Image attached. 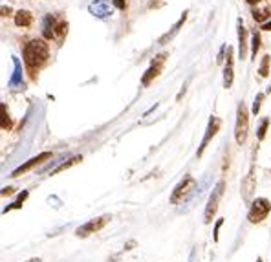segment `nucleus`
Wrapping results in <instances>:
<instances>
[{
    "label": "nucleus",
    "mask_w": 271,
    "mask_h": 262,
    "mask_svg": "<svg viewBox=\"0 0 271 262\" xmlns=\"http://www.w3.org/2000/svg\"><path fill=\"white\" fill-rule=\"evenodd\" d=\"M90 9V13L95 15L97 19H106V17H110L114 13V7L106 2V0H93L92 4L88 6Z\"/></svg>",
    "instance_id": "9"
},
{
    "label": "nucleus",
    "mask_w": 271,
    "mask_h": 262,
    "mask_svg": "<svg viewBox=\"0 0 271 262\" xmlns=\"http://www.w3.org/2000/svg\"><path fill=\"white\" fill-rule=\"evenodd\" d=\"M222 224H224V220L220 218V220L216 222V226H214V242H218V231H220V228H222Z\"/></svg>",
    "instance_id": "25"
},
{
    "label": "nucleus",
    "mask_w": 271,
    "mask_h": 262,
    "mask_svg": "<svg viewBox=\"0 0 271 262\" xmlns=\"http://www.w3.org/2000/svg\"><path fill=\"white\" fill-rule=\"evenodd\" d=\"M268 92H270V94H271V87H270V88H268Z\"/></svg>",
    "instance_id": "32"
},
{
    "label": "nucleus",
    "mask_w": 271,
    "mask_h": 262,
    "mask_svg": "<svg viewBox=\"0 0 271 262\" xmlns=\"http://www.w3.org/2000/svg\"><path fill=\"white\" fill-rule=\"evenodd\" d=\"M268 125H270V117H264L260 127H258V140L262 141L266 138V130H268Z\"/></svg>",
    "instance_id": "21"
},
{
    "label": "nucleus",
    "mask_w": 271,
    "mask_h": 262,
    "mask_svg": "<svg viewBox=\"0 0 271 262\" xmlns=\"http://www.w3.org/2000/svg\"><path fill=\"white\" fill-rule=\"evenodd\" d=\"M242 196H244V200H251V195L253 191H255V167L249 169V175H247V178H245L244 181H242Z\"/></svg>",
    "instance_id": "11"
},
{
    "label": "nucleus",
    "mask_w": 271,
    "mask_h": 262,
    "mask_svg": "<svg viewBox=\"0 0 271 262\" xmlns=\"http://www.w3.org/2000/svg\"><path fill=\"white\" fill-rule=\"evenodd\" d=\"M185 19H187V13H183V17H181V19H180L178 22L174 24V28H172V31H171V33H167L165 37L161 39V44H165L167 40H171L172 37H174V35L178 33V29H180V28H181V26H183V22H185Z\"/></svg>",
    "instance_id": "18"
},
{
    "label": "nucleus",
    "mask_w": 271,
    "mask_h": 262,
    "mask_svg": "<svg viewBox=\"0 0 271 262\" xmlns=\"http://www.w3.org/2000/svg\"><path fill=\"white\" fill-rule=\"evenodd\" d=\"M48 55H50V48H48V44L44 40L35 39L24 46V62H26V66L30 70L42 66L46 62Z\"/></svg>",
    "instance_id": "1"
},
{
    "label": "nucleus",
    "mask_w": 271,
    "mask_h": 262,
    "mask_svg": "<svg viewBox=\"0 0 271 262\" xmlns=\"http://www.w3.org/2000/svg\"><path fill=\"white\" fill-rule=\"evenodd\" d=\"M262 99H264V94H258L257 97H255V103H253V114H258V112H260V103H262Z\"/></svg>",
    "instance_id": "24"
},
{
    "label": "nucleus",
    "mask_w": 271,
    "mask_h": 262,
    "mask_svg": "<svg viewBox=\"0 0 271 262\" xmlns=\"http://www.w3.org/2000/svg\"><path fill=\"white\" fill-rule=\"evenodd\" d=\"M249 132V112L244 103H240L237 108V125H235V140L238 145H244Z\"/></svg>",
    "instance_id": "2"
},
{
    "label": "nucleus",
    "mask_w": 271,
    "mask_h": 262,
    "mask_svg": "<svg viewBox=\"0 0 271 262\" xmlns=\"http://www.w3.org/2000/svg\"><path fill=\"white\" fill-rule=\"evenodd\" d=\"M0 110H2V130H11L13 123H11V117H9V114H7L6 103L0 105Z\"/></svg>",
    "instance_id": "16"
},
{
    "label": "nucleus",
    "mask_w": 271,
    "mask_h": 262,
    "mask_svg": "<svg viewBox=\"0 0 271 262\" xmlns=\"http://www.w3.org/2000/svg\"><path fill=\"white\" fill-rule=\"evenodd\" d=\"M114 4H116V7H119V9H125L126 0H114Z\"/></svg>",
    "instance_id": "26"
},
{
    "label": "nucleus",
    "mask_w": 271,
    "mask_h": 262,
    "mask_svg": "<svg viewBox=\"0 0 271 262\" xmlns=\"http://www.w3.org/2000/svg\"><path fill=\"white\" fill-rule=\"evenodd\" d=\"M233 50L227 48V64H225V72H224V88H231L233 87Z\"/></svg>",
    "instance_id": "12"
},
{
    "label": "nucleus",
    "mask_w": 271,
    "mask_h": 262,
    "mask_svg": "<svg viewBox=\"0 0 271 262\" xmlns=\"http://www.w3.org/2000/svg\"><path fill=\"white\" fill-rule=\"evenodd\" d=\"M264 29H271V22H268V24H264Z\"/></svg>",
    "instance_id": "29"
},
{
    "label": "nucleus",
    "mask_w": 271,
    "mask_h": 262,
    "mask_svg": "<svg viewBox=\"0 0 271 262\" xmlns=\"http://www.w3.org/2000/svg\"><path fill=\"white\" fill-rule=\"evenodd\" d=\"M268 13H270L268 9H258V11H255V13H253V17H255V20H258V22H262V20H266L268 17H270Z\"/></svg>",
    "instance_id": "23"
},
{
    "label": "nucleus",
    "mask_w": 271,
    "mask_h": 262,
    "mask_svg": "<svg viewBox=\"0 0 271 262\" xmlns=\"http://www.w3.org/2000/svg\"><path fill=\"white\" fill-rule=\"evenodd\" d=\"M13 64H15V72L11 75V79H9V87L15 88V87H22V66H20L19 59H15L13 57Z\"/></svg>",
    "instance_id": "14"
},
{
    "label": "nucleus",
    "mask_w": 271,
    "mask_h": 262,
    "mask_svg": "<svg viewBox=\"0 0 271 262\" xmlns=\"http://www.w3.org/2000/svg\"><path fill=\"white\" fill-rule=\"evenodd\" d=\"M270 55H264L262 57V64H260V70H258V74L262 75V77H268L270 75Z\"/></svg>",
    "instance_id": "20"
},
{
    "label": "nucleus",
    "mask_w": 271,
    "mask_h": 262,
    "mask_svg": "<svg viewBox=\"0 0 271 262\" xmlns=\"http://www.w3.org/2000/svg\"><path fill=\"white\" fill-rule=\"evenodd\" d=\"M52 158V152H40L39 156H35V158H31L30 161H26L24 165H20L19 169H15L13 173H11V176L13 178H19L20 175H24V173H28V171H31L33 167H37V165H40L42 161H46Z\"/></svg>",
    "instance_id": "7"
},
{
    "label": "nucleus",
    "mask_w": 271,
    "mask_h": 262,
    "mask_svg": "<svg viewBox=\"0 0 271 262\" xmlns=\"http://www.w3.org/2000/svg\"><path fill=\"white\" fill-rule=\"evenodd\" d=\"M238 39H240V59H245V48H247V42H245V29L242 24L238 26Z\"/></svg>",
    "instance_id": "17"
},
{
    "label": "nucleus",
    "mask_w": 271,
    "mask_h": 262,
    "mask_svg": "<svg viewBox=\"0 0 271 262\" xmlns=\"http://www.w3.org/2000/svg\"><path fill=\"white\" fill-rule=\"evenodd\" d=\"M257 262H262V259H260V257H258V259H257Z\"/></svg>",
    "instance_id": "31"
},
{
    "label": "nucleus",
    "mask_w": 271,
    "mask_h": 262,
    "mask_svg": "<svg viewBox=\"0 0 271 262\" xmlns=\"http://www.w3.org/2000/svg\"><path fill=\"white\" fill-rule=\"evenodd\" d=\"M247 2H249V4H258L260 0H247Z\"/></svg>",
    "instance_id": "30"
},
{
    "label": "nucleus",
    "mask_w": 271,
    "mask_h": 262,
    "mask_svg": "<svg viewBox=\"0 0 271 262\" xmlns=\"http://www.w3.org/2000/svg\"><path fill=\"white\" fill-rule=\"evenodd\" d=\"M224 189H225V181L220 180L216 185H214V189L211 191V196H209V202H207V207H205V224H211L212 218H214V215H216V211H218V204H220V198H222V195H224Z\"/></svg>",
    "instance_id": "3"
},
{
    "label": "nucleus",
    "mask_w": 271,
    "mask_h": 262,
    "mask_svg": "<svg viewBox=\"0 0 271 262\" xmlns=\"http://www.w3.org/2000/svg\"><path fill=\"white\" fill-rule=\"evenodd\" d=\"M110 220H112V216L110 215H103V216L93 218V220H88L86 224H83L81 228L75 229V235L79 236V238H86V236H90V235H93V233L101 231Z\"/></svg>",
    "instance_id": "5"
},
{
    "label": "nucleus",
    "mask_w": 271,
    "mask_h": 262,
    "mask_svg": "<svg viewBox=\"0 0 271 262\" xmlns=\"http://www.w3.org/2000/svg\"><path fill=\"white\" fill-rule=\"evenodd\" d=\"M258 48H260V35L255 31V33H253V44H251V55L253 57H257Z\"/></svg>",
    "instance_id": "22"
},
{
    "label": "nucleus",
    "mask_w": 271,
    "mask_h": 262,
    "mask_svg": "<svg viewBox=\"0 0 271 262\" xmlns=\"http://www.w3.org/2000/svg\"><path fill=\"white\" fill-rule=\"evenodd\" d=\"M31 22H33V15L30 13V11H19V13L15 15V24L19 28H30Z\"/></svg>",
    "instance_id": "13"
},
{
    "label": "nucleus",
    "mask_w": 271,
    "mask_h": 262,
    "mask_svg": "<svg viewBox=\"0 0 271 262\" xmlns=\"http://www.w3.org/2000/svg\"><path fill=\"white\" fill-rule=\"evenodd\" d=\"M271 213V202L268 198H257L249 207L247 213V220L251 224H260L268 218V215Z\"/></svg>",
    "instance_id": "4"
},
{
    "label": "nucleus",
    "mask_w": 271,
    "mask_h": 262,
    "mask_svg": "<svg viewBox=\"0 0 271 262\" xmlns=\"http://www.w3.org/2000/svg\"><path fill=\"white\" fill-rule=\"evenodd\" d=\"M79 161H83V156H73V158H70L68 161H64V163H60V165H59L57 169H53V171H52V176L59 175V173H62V171H66V169L73 167V165H77Z\"/></svg>",
    "instance_id": "15"
},
{
    "label": "nucleus",
    "mask_w": 271,
    "mask_h": 262,
    "mask_svg": "<svg viewBox=\"0 0 271 262\" xmlns=\"http://www.w3.org/2000/svg\"><path fill=\"white\" fill-rule=\"evenodd\" d=\"M196 185V180L192 178L191 175H187L183 176V180L180 181L178 185L174 187V191H172V195H171V204H180V202L183 200L189 193H191V189Z\"/></svg>",
    "instance_id": "6"
},
{
    "label": "nucleus",
    "mask_w": 271,
    "mask_h": 262,
    "mask_svg": "<svg viewBox=\"0 0 271 262\" xmlns=\"http://www.w3.org/2000/svg\"><path fill=\"white\" fill-rule=\"evenodd\" d=\"M220 119L218 117H214V116H211V119H209V125H207V130H205V136L204 140H202V143H200V148H198V156L204 154L205 147H207V143L211 141V138H214V134L220 130Z\"/></svg>",
    "instance_id": "8"
},
{
    "label": "nucleus",
    "mask_w": 271,
    "mask_h": 262,
    "mask_svg": "<svg viewBox=\"0 0 271 262\" xmlns=\"http://www.w3.org/2000/svg\"><path fill=\"white\" fill-rule=\"evenodd\" d=\"M26 198H28V191H22L19 195V198L11 204V205H7L6 209H4V213H7V211H11V209H19V207H22V204L26 202Z\"/></svg>",
    "instance_id": "19"
},
{
    "label": "nucleus",
    "mask_w": 271,
    "mask_h": 262,
    "mask_svg": "<svg viewBox=\"0 0 271 262\" xmlns=\"http://www.w3.org/2000/svg\"><path fill=\"white\" fill-rule=\"evenodd\" d=\"M163 57L165 55H158L156 57V60L152 62V66L149 68L145 72V75H143V79H141V83H143V87H147V85H151V81L154 79V77H158L159 72H161V62H163Z\"/></svg>",
    "instance_id": "10"
},
{
    "label": "nucleus",
    "mask_w": 271,
    "mask_h": 262,
    "mask_svg": "<svg viewBox=\"0 0 271 262\" xmlns=\"http://www.w3.org/2000/svg\"><path fill=\"white\" fill-rule=\"evenodd\" d=\"M13 187H6V189H2V196H7V195H13Z\"/></svg>",
    "instance_id": "27"
},
{
    "label": "nucleus",
    "mask_w": 271,
    "mask_h": 262,
    "mask_svg": "<svg viewBox=\"0 0 271 262\" xmlns=\"http://www.w3.org/2000/svg\"><path fill=\"white\" fill-rule=\"evenodd\" d=\"M26 262H42L40 259H30V261H26Z\"/></svg>",
    "instance_id": "28"
}]
</instances>
